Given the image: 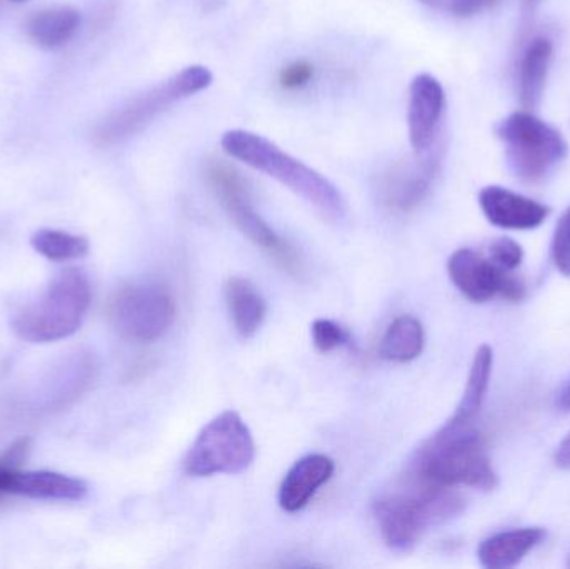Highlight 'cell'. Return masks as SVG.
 <instances>
[{
	"label": "cell",
	"instance_id": "6da1fadb",
	"mask_svg": "<svg viewBox=\"0 0 570 569\" xmlns=\"http://www.w3.org/2000/svg\"><path fill=\"white\" fill-rule=\"evenodd\" d=\"M465 501L454 488L428 483L409 471L391 491L374 503L382 540L391 550L407 553L419 541L464 511Z\"/></svg>",
	"mask_w": 570,
	"mask_h": 569
},
{
	"label": "cell",
	"instance_id": "7a4b0ae2",
	"mask_svg": "<svg viewBox=\"0 0 570 569\" xmlns=\"http://www.w3.org/2000/svg\"><path fill=\"white\" fill-rule=\"evenodd\" d=\"M220 146L233 159L279 180L283 186L311 204L324 219L331 223L344 219V197L337 187L266 137L250 130H227Z\"/></svg>",
	"mask_w": 570,
	"mask_h": 569
},
{
	"label": "cell",
	"instance_id": "3957f363",
	"mask_svg": "<svg viewBox=\"0 0 570 569\" xmlns=\"http://www.w3.org/2000/svg\"><path fill=\"white\" fill-rule=\"evenodd\" d=\"M90 301L92 287L87 274L79 267H67L49 281L36 300L12 314L10 327L26 343H56L79 331Z\"/></svg>",
	"mask_w": 570,
	"mask_h": 569
},
{
	"label": "cell",
	"instance_id": "277c9868",
	"mask_svg": "<svg viewBox=\"0 0 570 569\" xmlns=\"http://www.w3.org/2000/svg\"><path fill=\"white\" fill-rule=\"evenodd\" d=\"M409 471L428 483L454 490L468 487L491 491L498 487L484 440L472 426H442L419 448Z\"/></svg>",
	"mask_w": 570,
	"mask_h": 569
},
{
	"label": "cell",
	"instance_id": "5b68a950",
	"mask_svg": "<svg viewBox=\"0 0 570 569\" xmlns=\"http://www.w3.org/2000/svg\"><path fill=\"white\" fill-rule=\"evenodd\" d=\"M207 183L227 216L247 239L253 241L285 273L294 277L302 276L304 263L301 254L276 230L271 229L269 224L254 209L249 187L239 170L234 169L229 164L214 160L207 166Z\"/></svg>",
	"mask_w": 570,
	"mask_h": 569
},
{
	"label": "cell",
	"instance_id": "8992f818",
	"mask_svg": "<svg viewBox=\"0 0 570 569\" xmlns=\"http://www.w3.org/2000/svg\"><path fill=\"white\" fill-rule=\"evenodd\" d=\"M498 136L504 144L509 167L524 183H541L568 157L564 136L525 110L505 117L498 126Z\"/></svg>",
	"mask_w": 570,
	"mask_h": 569
},
{
	"label": "cell",
	"instance_id": "52a82bcc",
	"mask_svg": "<svg viewBox=\"0 0 570 569\" xmlns=\"http://www.w3.org/2000/svg\"><path fill=\"white\" fill-rule=\"evenodd\" d=\"M213 84V72L204 66H190L153 89L130 99L126 106L107 117L96 130L100 146H116L146 129L157 116L174 104L203 92Z\"/></svg>",
	"mask_w": 570,
	"mask_h": 569
},
{
	"label": "cell",
	"instance_id": "ba28073f",
	"mask_svg": "<svg viewBox=\"0 0 570 569\" xmlns=\"http://www.w3.org/2000/svg\"><path fill=\"white\" fill-rule=\"evenodd\" d=\"M256 460L253 433L236 411H224L197 436L184 460V470L193 478L239 474Z\"/></svg>",
	"mask_w": 570,
	"mask_h": 569
},
{
	"label": "cell",
	"instance_id": "9c48e42d",
	"mask_svg": "<svg viewBox=\"0 0 570 569\" xmlns=\"http://www.w3.org/2000/svg\"><path fill=\"white\" fill-rule=\"evenodd\" d=\"M173 294L156 281L124 284L107 303L114 330L134 343H153L163 337L176 320Z\"/></svg>",
	"mask_w": 570,
	"mask_h": 569
},
{
	"label": "cell",
	"instance_id": "30bf717a",
	"mask_svg": "<svg viewBox=\"0 0 570 569\" xmlns=\"http://www.w3.org/2000/svg\"><path fill=\"white\" fill-rule=\"evenodd\" d=\"M30 441L19 440L0 454V498L23 497L30 500L80 501L87 497V484L77 478L53 471H22Z\"/></svg>",
	"mask_w": 570,
	"mask_h": 569
},
{
	"label": "cell",
	"instance_id": "8fae6325",
	"mask_svg": "<svg viewBox=\"0 0 570 569\" xmlns=\"http://www.w3.org/2000/svg\"><path fill=\"white\" fill-rule=\"evenodd\" d=\"M448 273L452 284L472 303H488L498 296L521 301L525 294L521 279L472 249L455 251L449 259Z\"/></svg>",
	"mask_w": 570,
	"mask_h": 569
},
{
	"label": "cell",
	"instance_id": "7c38bea8",
	"mask_svg": "<svg viewBox=\"0 0 570 569\" xmlns=\"http://www.w3.org/2000/svg\"><path fill=\"white\" fill-rule=\"evenodd\" d=\"M441 166V153L432 149L419 154L417 159L395 164L379 184L382 204L394 214H409L417 209L431 194Z\"/></svg>",
	"mask_w": 570,
	"mask_h": 569
},
{
	"label": "cell",
	"instance_id": "4fadbf2b",
	"mask_svg": "<svg viewBox=\"0 0 570 569\" xmlns=\"http://www.w3.org/2000/svg\"><path fill=\"white\" fill-rule=\"evenodd\" d=\"M97 376L96 356L89 351H73L57 361L37 391L36 411L56 413L76 403Z\"/></svg>",
	"mask_w": 570,
	"mask_h": 569
},
{
	"label": "cell",
	"instance_id": "5bb4252c",
	"mask_svg": "<svg viewBox=\"0 0 570 569\" xmlns=\"http://www.w3.org/2000/svg\"><path fill=\"white\" fill-rule=\"evenodd\" d=\"M445 110L442 84L431 73H419L409 87V140L415 154L432 149Z\"/></svg>",
	"mask_w": 570,
	"mask_h": 569
},
{
	"label": "cell",
	"instance_id": "9a60e30c",
	"mask_svg": "<svg viewBox=\"0 0 570 569\" xmlns=\"http://www.w3.org/2000/svg\"><path fill=\"white\" fill-rule=\"evenodd\" d=\"M479 204L492 226L508 230H531L541 226L551 207L501 186H488L479 193Z\"/></svg>",
	"mask_w": 570,
	"mask_h": 569
},
{
	"label": "cell",
	"instance_id": "2e32d148",
	"mask_svg": "<svg viewBox=\"0 0 570 569\" xmlns=\"http://www.w3.org/2000/svg\"><path fill=\"white\" fill-rule=\"evenodd\" d=\"M334 471V461L324 454H311L298 460L281 484V508L287 513H295L307 507L315 493L328 483Z\"/></svg>",
	"mask_w": 570,
	"mask_h": 569
},
{
	"label": "cell",
	"instance_id": "e0dca14e",
	"mask_svg": "<svg viewBox=\"0 0 570 569\" xmlns=\"http://www.w3.org/2000/svg\"><path fill=\"white\" fill-rule=\"evenodd\" d=\"M544 528L528 527L502 531L482 541L478 550L479 563L489 569L518 567L532 550L544 541Z\"/></svg>",
	"mask_w": 570,
	"mask_h": 569
},
{
	"label": "cell",
	"instance_id": "ac0fdd59",
	"mask_svg": "<svg viewBox=\"0 0 570 569\" xmlns=\"http://www.w3.org/2000/svg\"><path fill=\"white\" fill-rule=\"evenodd\" d=\"M492 366H494V351L488 344H482L475 351L474 360H472L461 403L451 420L444 424L445 428L472 426L475 418L481 413L482 404H484L489 383H491Z\"/></svg>",
	"mask_w": 570,
	"mask_h": 569
},
{
	"label": "cell",
	"instance_id": "d6986e66",
	"mask_svg": "<svg viewBox=\"0 0 570 569\" xmlns=\"http://www.w3.org/2000/svg\"><path fill=\"white\" fill-rule=\"evenodd\" d=\"M552 56L554 43L548 37H535L525 47L519 66V99L525 109H534L541 102Z\"/></svg>",
	"mask_w": 570,
	"mask_h": 569
},
{
	"label": "cell",
	"instance_id": "ffe728a7",
	"mask_svg": "<svg viewBox=\"0 0 570 569\" xmlns=\"http://www.w3.org/2000/svg\"><path fill=\"white\" fill-rule=\"evenodd\" d=\"M80 27V12L73 7H50L32 13L27 20L29 39L46 50L66 46Z\"/></svg>",
	"mask_w": 570,
	"mask_h": 569
},
{
	"label": "cell",
	"instance_id": "44dd1931",
	"mask_svg": "<svg viewBox=\"0 0 570 569\" xmlns=\"http://www.w3.org/2000/svg\"><path fill=\"white\" fill-rule=\"evenodd\" d=\"M226 300L237 333L253 337L266 320V301L250 281L230 277L226 284Z\"/></svg>",
	"mask_w": 570,
	"mask_h": 569
},
{
	"label": "cell",
	"instance_id": "7402d4cb",
	"mask_svg": "<svg viewBox=\"0 0 570 569\" xmlns=\"http://www.w3.org/2000/svg\"><path fill=\"white\" fill-rule=\"evenodd\" d=\"M424 343V327L421 321L414 316H401L385 331L379 353L384 360L409 363L421 356Z\"/></svg>",
	"mask_w": 570,
	"mask_h": 569
},
{
	"label": "cell",
	"instance_id": "603a6c76",
	"mask_svg": "<svg viewBox=\"0 0 570 569\" xmlns=\"http://www.w3.org/2000/svg\"><path fill=\"white\" fill-rule=\"evenodd\" d=\"M30 246L36 253L52 263L82 259L89 254L87 237L59 229H40L30 237Z\"/></svg>",
	"mask_w": 570,
	"mask_h": 569
},
{
	"label": "cell",
	"instance_id": "cb8c5ba5",
	"mask_svg": "<svg viewBox=\"0 0 570 569\" xmlns=\"http://www.w3.org/2000/svg\"><path fill=\"white\" fill-rule=\"evenodd\" d=\"M312 341L321 353H331L348 343V333L334 321L315 320L312 324Z\"/></svg>",
	"mask_w": 570,
	"mask_h": 569
},
{
	"label": "cell",
	"instance_id": "d4e9b609",
	"mask_svg": "<svg viewBox=\"0 0 570 569\" xmlns=\"http://www.w3.org/2000/svg\"><path fill=\"white\" fill-rule=\"evenodd\" d=\"M552 261L562 276L570 277V206L556 226L552 237Z\"/></svg>",
	"mask_w": 570,
	"mask_h": 569
},
{
	"label": "cell",
	"instance_id": "484cf974",
	"mask_svg": "<svg viewBox=\"0 0 570 569\" xmlns=\"http://www.w3.org/2000/svg\"><path fill=\"white\" fill-rule=\"evenodd\" d=\"M489 259H491L495 266L501 267V269L512 273V271L518 269L522 261H524V251H522L521 244L515 243L514 239L501 237V239L495 241V243H492V246L489 247Z\"/></svg>",
	"mask_w": 570,
	"mask_h": 569
},
{
	"label": "cell",
	"instance_id": "4316f807",
	"mask_svg": "<svg viewBox=\"0 0 570 569\" xmlns=\"http://www.w3.org/2000/svg\"><path fill=\"white\" fill-rule=\"evenodd\" d=\"M315 69L308 60H295V62L285 66L279 73V84L284 90L294 92V90L304 89L314 79Z\"/></svg>",
	"mask_w": 570,
	"mask_h": 569
},
{
	"label": "cell",
	"instance_id": "83f0119b",
	"mask_svg": "<svg viewBox=\"0 0 570 569\" xmlns=\"http://www.w3.org/2000/svg\"><path fill=\"white\" fill-rule=\"evenodd\" d=\"M499 2L501 0H451L449 7L458 17H471L491 9Z\"/></svg>",
	"mask_w": 570,
	"mask_h": 569
},
{
	"label": "cell",
	"instance_id": "f1b7e54d",
	"mask_svg": "<svg viewBox=\"0 0 570 569\" xmlns=\"http://www.w3.org/2000/svg\"><path fill=\"white\" fill-rule=\"evenodd\" d=\"M556 464L561 470H570V433L559 444L558 451H556Z\"/></svg>",
	"mask_w": 570,
	"mask_h": 569
},
{
	"label": "cell",
	"instance_id": "f546056e",
	"mask_svg": "<svg viewBox=\"0 0 570 569\" xmlns=\"http://www.w3.org/2000/svg\"><path fill=\"white\" fill-rule=\"evenodd\" d=\"M559 406L564 411H570V381L564 391H562L561 396H559Z\"/></svg>",
	"mask_w": 570,
	"mask_h": 569
},
{
	"label": "cell",
	"instance_id": "4dcf8cb0",
	"mask_svg": "<svg viewBox=\"0 0 570 569\" xmlns=\"http://www.w3.org/2000/svg\"><path fill=\"white\" fill-rule=\"evenodd\" d=\"M421 2L425 3V6L435 7V9H439V7L449 6L451 0H421Z\"/></svg>",
	"mask_w": 570,
	"mask_h": 569
},
{
	"label": "cell",
	"instance_id": "1f68e13d",
	"mask_svg": "<svg viewBox=\"0 0 570 569\" xmlns=\"http://www.w3.org/2000/svg\"><path fill=\"white\" fill-rule=\"evenodd\" d=\"M568 567L570 568V553H569V557H568Z\"/></svg>",
	"mask_w": 570,
	"mask_h": 569
},
{
	"label": "cell",
	"instance_id": "d6a6232c",
	"mask_svg": "<svg viewBox=\"0 0 570 569\" xmlns=\"http://www.w3.org/2000/svg\"><path fill=\"white\" fill-rule=\"evenodd\" d=\"M13 2H23V0H13Z\"/></svg>",
	"mask_w": 570,
	"mask_h": 569
}]
</instances>
